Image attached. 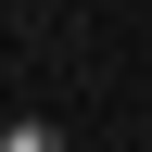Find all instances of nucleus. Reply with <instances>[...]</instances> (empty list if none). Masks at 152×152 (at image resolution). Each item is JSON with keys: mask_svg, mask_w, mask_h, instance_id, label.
Wrapping results in <instances>:
<instances>
[{"mask_svg": "<svg viewBox=\"0 0 152 152\" xmlns=\"http://www.w3.org/2000/svg\"><path fill=\"white\" fill-rule=\"evenodd\" d=\"M0 152H64V127H38V114H13V127H0Z\"/></svg>", "mask_w": 152, "mask_h": 152, "instance_id": "f257e3e1", "label": "nucleus"}]
</instances>
